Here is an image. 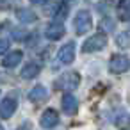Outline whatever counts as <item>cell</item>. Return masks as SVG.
I'll list each match as a JSON object with an SVG mask.
<instances>
[{"label":"cell","instance_id":"15","mask_svg":"<svg viewBox=\"0 0 130 130\" xmlns=\"http://www.w3.org/2000/svg\"><path fill=\"white\" fill-rule=\"evenodd\" d=\"M116 45L119 48H130V32L128 30H123L116 36Z\"/></svg>","mask_w":130,"mask_h":130},{"label":"cell","instance_id":"2","mask_svg":"<svg viewBox=\"0 0 130 130\" xmlns=\"http://www.w3.org/2000/svg\"><path fill=\"white\" fill-rule=\"evenodd\" d=\"M130 70V57L123 54H114L109 61V71L114 75H121Z\"/></svg>","mask_w":130,"mask_h":130},{"label":"cell","instance_id":"4","mask_svg":"<svg viewBox=\"0 0 130 130\" xmlns=\"http://www.w3.org/2000/svg\"><path fill=\"white\" fill-rule=\"evenodd\" d=\"M80 84V75L77 71H68L62 73L57 80H55V87L57 89H64V91H71L77 89V86Z\"/></svg>","mask_w":130,"mask_h":130},{"label":"cell","instance_id":"7","mask_svg":"<svg viewBox=\"0 0 130 130\" xmlns=\"http://www.w3.org/2000/svg\"><path fill=\"white\" fill-rule=\"evenodd\" d=\"M61 107H62V112L73 116V114H77V110H78V102H77V98H75L71 93H66V94L62 96V100H61Z\"/></svg>","mask_w":130,"mask_h":130},{"label":"cell","instance_id":"20","mask_svg":"<svg viewBox=\"0 0 130 130\" xmlns=\"http://www.w3.org/2000/svg\"><path fill=\"white\" fill-rule=\"evenodd\" d=\"M0 128H2V123H0Z\"/></svg>","mask_w":130,"mask_h":130},{"label":"cell","instance_id":"8","mask_svg":"<svg viewBox=\"0 0 130 130\" xmlns=\"http://www.w3.org/2000/svg\"><path fill=\"white\" fill-rule=\"evenodd\" d=\"M57 123H59V114H57V110H54V109H46V110L41 114L39 125H41L43 128H54Z\"/></svg>","mask_w":130,"mask_h":130},{"label":"cell","instance_id":"10","mask_svg":"<svg viewBox=\"0 0 130 130\" xmlns=\"http://www.w3.org/2000/svg\"><path fill=\"white\" fill-rule=\"evenodd\" d=\"M48 98V91L45 86H34L29 93V100L34 102V103H39V102H45Z\"/></svg>","mask_w":130,"mask_h":130},{"label":"cell","instance_id":"1","mask_svg":"<svg viewBox=\"0 0 130 130\" xmlns=\"http://www.w3.org/2000/svg\"><path fill=\"white\" fill-rule=\"evenodd\" d=\"M93 27V18H91V13L87 9H80L77 11L75 14V20H73V29L77 32V36H84L91 30Z\"/></svg>","mask_w":130,"mask_h":130},{"label":"cell","instance_id":"11","mask_svg":"<svg viewBox=\"0 0 130 130\" xmlns=\"http://www.w3.org/2000/svg\"><path fill=\"white\" fill-rule=\"evenodd\" d=\"M116 13L121 22H130V0H119L116 6Z\"/></svg>","mask_w":130,"mask_h":130},{"label":"cell","instance_id":"16","mask_svg":"<svg viewBox=\"0 0 130 130\" xmlns=\"http://www.w3.org/2000/svg\"><path fill=\"white\" fill-rule=\"evenodd\" d=\"M25 36H27V32H25L23 29H16V30L13 32V38H14L16 41H20V39H25Z\"/></svg>","mask_w":130,"mask_h":130},{"label":"cell","instance_id":"13","mask_svg":"<svg viewBox=\"0 0 130 130\" xmlns=\"http://www.w3.org/2000/svg\"><path fill=\"white\" fill-rule=\"evenodd\" d=\"M41 73V64L39 62H29L27 66H23V70H22V77L25 78V80H29V78H34V77H38Z\"/></svg>","mask_w":130,"mask_h":130},{"label":"cell","instance_id":"5","mask_svg":"<svg viewBox=\"0 0 130 130\" xmlns=\"http://www.w3.org/2000/svg\"><path fill=\"white\" fill-rule=\"evenodd\" d=\"M73 59H75V43L70 41V43H66L64 46L59 48L57 61H59V64H71Z\"/></svg>","mask_w":130,"mask_h":130},{"label":"cell","instance_id":"3","mask_svg":"<svg viewBox=\"0 0 130 130\" xmlns=\"http://www.w3.org/2000/svg\"><path fill=\"white\" fill-rule=\"evenodd\" d=\"M105 45H107V36H105V34H93L89 39L84 41L82 52H84V54H94V52L103 50Z\"/></svg>","mask_w":130,"mask_h":130},{"label":"cell","instance_id":"14","mask_svg":"<svg viewBox=\"0 0 130 130\" xmlns=\"http://www.w3.org/2000/svg\"><path fill=\"white\" fill-rule=\"evenodd\" d=\"M16 16H18V20H20L22 23H34V22L38 20L36 13H34V11H30V9H27V7L18 9V11H16Z\"/></svg>","mask_w":130,"mask_h":130},{"label":"cell","instance_id":"17","mask_svg":"<svg viewBox=\"0 0 130 130\" xmlns=\"http://www.w3.org/2000/svg\"><path fill=\"white\" fill-rule=\"evenodd\" d=\"M7 48H9V41L2 38V39H0V55L6 54V52H7Z\"/></svg>","mask_w":130,"mask_h":130},{"label":"cell","instance_id":"18","mask_svg":"<svg viewBox=\"0 0 130 130\" xmlns=\"http://www.w3.org/2000/svg\"><path fill=\"white\" fill-rule=\"evenodd\" d=\"M9 9V0H0V11H7Z\"/></svg>","mask_w":130,"mask_h":130},{"label":"cell","instance_id":"19","mask_svg":"<svg viewBox=\"0 0 130 130\" xmlns=\"http://www.w3.org/2000/svg\"><path fill=\"white\" fill-rule=\"evenodd\" d=\"M48 2V0H30V4H34V6H45Z\"/></svg>","mask_w":130,"mask_h":130},{"label":"cell","instance_id":"9","mask_svg":"<svg viewBox=\"0 0 130 130\" xmlns=\"http://www.w3.org/2000/svg\"><path fill=\"white\" fill-rule=\"evenodd\" d=\"M18 103L14 98H4L2 102H0V118H4V119H9L14 110H16Z\"/></svg>","mask_w":130,"mask_h":130},{"label":"cell","instance_id":"6","mask_svg":"<svg viewBox=\"0 0 130 130\" xmlns=\"http://www.w3.org/2000/svg\"><path fill=\"white\" fill-rule=\"evenodd\" d=\"M64 34H66V29H64V23H62V22H54V23H50V25L46 27V30H45V36H46L50 41H57V39H61Z\"/></svg>","mask_w":130,"mask_h":130},{"label":"cell","instance_id":"12","mask_svg":"<svg viewBox=\"0 0 130 130\" xmlns=\"http://www.w3.org/2000/svg\"><path fill=\"white\" fill-rule=\"evenodd\" d=\"M22 59H23V54H22L20 50H14V52L7 54V55L4 57L2 66H4V68H14V66H18V64H20V61H22Z\"/></svg>","mask_w":130,"mask_h":130}]
</instances>
